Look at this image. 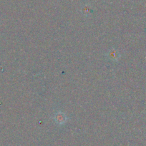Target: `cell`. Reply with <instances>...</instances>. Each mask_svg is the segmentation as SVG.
Here are the masks:
<instances>
[{
  "instance_id": "6da1fadb",
  "label": "cell",
  "mask_w": 146,
  "mask_h": 146,
  "mask_svg": "<svg viewBox=\"0 0 146 146\" xmlns=\"http://www.w3.org/2000/svg\"><path fill=\"white\" fill-rule=\"evenodd\" d=\"M54 120H55L57 123L60 124V125H62L67 121V117H66L65 114L63 113L58 112L55 114Z\"/></svg>"
}]
</instances>
